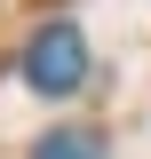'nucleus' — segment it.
I'll list each match as a JSON object with an SVG mask.
<instances>
[{"mask_svg": "<svg viewBox=\"0 0 151 159\" xmlns=\"http://www.w3.org/2000/svg\"><path fill=\"white\" fill-rule=\"evenodd\" d=\"M32 159H103V143H95L88 127H56V135H40Z\"/></svg>", "mask_w": 151, "mask_h": 159, "instance_id": "obj_2", "label": "nucleus"}, {"mask_svg": "<svg viewBox=\"0 0 151 159\" xmlns=\"http://www.w3.org/2000/svg\"><path fill=\"white\" fill-rule=\"evenodd\" d=\"M80 72H88L80 32H72V24H40V32H32V48H24V80H32L40 96H72V88H80Z\"/></svg>", "mask_w": 151, "mask_h": 159, "instance_id": "obj_1", "label": "nucleus"}]
</instances>
